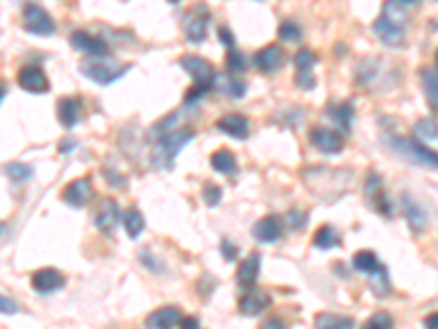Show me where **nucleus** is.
<instances>
[{
    "label": "nucleus",
    "mask_w": 438,
    "mask_h": 329,
    "mask_svg": "<svg viewBox=\"0 0 438 329\" xmlns=\"http://www.w3.org/2000/svg\"><path fill=\"white\" fill-rule=\"evenodd\" d=\"M303 178L316 198L325 200V202H333L349 191L353 173L349 169L338 167H309L303 171Z\"/></svg>",
    "instance_id": "nucleus-1"
},
{
    "label": "nucleus",
    "mask_w": 438,
    "mask_h": 329,
    "mask_svg": "<svg viewBox=\"0 0 438 329\" xmlns=\"http://www.w3.org/2000/svg\"><path fill=\"white\" fill-rule=\"evenodd\" d=\"M382 140H384V145L401 160L417 164V167H425V169H438V151L430 149L428 145H423L421 138H404L397 134H384Z\"/></svg>",
    "instance_id": "nucleus-2"
},
{
    "label": "nucleus",
    "mask_w": 438,
    "mask_h": 329,
    "mask_svg": "<svg viewBox=\"0 0 438 329\" xmlns=\"http://www.w3.org/2000/svg\"><path fill=\"white\" fill-rule=\"evenodd\" d=\"M406 22H408L406 9L397 0H386L382 16L373 22V31L384 44L399 46L406 40Z\"/></svg>",
    "instance_id": "nucleus-3"
},
{
    "label": "nucleus",
    "mask_w": 438,
    "mask_h": 329,
    "mask_svg": "<svg viewBox=\"0 0 438 329\" xmlns=\"http://www.w3.org/2000/svg\"><path fill=\"white\" fill-rule=\"evenodd\" d=\"M195 136L193 130H188V127H184V130H171L167 134H162L160 138H156V145H153L151 149V164L156 169H171L173 167V162L177 158V151H180L186 143H191Z\"/></svg>",
    "instance_id": "nucleus-4"
},
{
    "label": "nucleus",
    "mask_w": 438,
    "mask_h": 329,
    "mask_svg": "<svg viewBox=\"0 0 438 329\" xmlns=\"http://www.w3.org/2000/svg\"><path fill=\"white\" fill-rule=\"evenodd\" d=\"M129 68H132V64H121V62H116L114 57L101 55V57H92V60L81 62L79 73L88 77L90 81H94V84L108 86L112 81L121 79Z\"/></svg>",
    "instance_id": "nucleus-5"
},
{
    "label": "nucleus",
    "mask_w": 438,
    "mask_h": 329,
    "mask_svg": "<svg viewBox=\"0 0 438 329\" xmlns=\"http://www.w3.org/2000/svg\"><path fill=\"white\" fill-rule=\"evenodd\" d=\"M22 27L33 35H40V38H51L55 33V20L38 3L29 0V3L22 5Z\"/></svg>",
    "instance_id": "nucleus-6"
},
{
    "label": "nucleus",
    "mask_w": 438,
    "mask_h": 329,
    "mask_svg": "<svg viewBox=\"0 0 438 329\" xmlns=\"http://www.w3.org/2000/svg\"><path fill=\"white\" fill-rule=\"evenodd\" d=\"M208 22H210V14H208V7L206 5H195L188 9V14L184 18V35L188 42L199 44L206 40V29H208Z\"/></svg>",
    "instance_id": "nucleus-7"
},
{
    "label": "nucleus",
    "mask_w": 438,
    "mask_h": 329,
    "mask_svg": "<svg viewBox=\"0 0 438 329\" xmlns=\"http://www.w3.org/2000/svg\"><path fill=\"white\" fill-rule=\"evenodd\" d=\"M309 140L311 145L322 151V154H340L342 149H344V138H342L340 132L336 130H329V127H322V125H314L309 130Z\"/></svg>",
    "instance_id": "nucleus-8"
},
{
    "label": "nucleus",
    "mask_w": 438,
    "mask_h": 329,
    "mask_svg": "<svg viewBox=\"0 0 438 329\" xmlns=\"http://www.w3.org/2000/svg\"><path fill=\"white\" fill-rule=\"evenodd\" d=\"M18 86L22 90L31 92V95H44V92H49L51 84H49V77L44 75V70L40 66H33L27 64L18 70Z\"/></svg>",
    "instance_id": "nucleus-9"
},
{
    "label": "nucleus",
    "mask_w": 438,
    "mask_h": 329,
    "mask_svg": "<svg viewBox=\"0 0 438 329\" xmlns=\"http://www.w3.org/2000/svg\"><path fill=\"white\" fill-rule=\"evenodd\" d=\"M180 66L186 70L188 75H191V79L195 81V84L210 86V90H212V79H215V70H212V66L204 60V57L193 55V53H186V55L180 57Z\"/></svg>",
    "instance_id": "nucleus-10"
},
{
    "label": "nucleus",
    "mask_w": 438,
    "mask_h": 329,
    "mask_svg": "<svg viewBox=\"0 0 438 329\" xmlns=\"http://www.w3.org/2000/svg\"><path fill=\"white\" fill-rule=\"evenodd\" d=\"M118 222H123L121 211H118V202L112 198H103L99 209H97V213H94V226L110 237V235L116 231Z\"/></svg>",
    "instance_id": "nucleus-11"
},
{
    "label": "nucleus",
    "mask_w": 438,
    "mask_h": 329,
    "mask_svg": "<svg viewBox=\"0 0 438 329\" xmlns=\"http://www.w3.org/2000/svg\"><path fill=\"white\" fill-rule=\"evenodd\" d=\"M92 193H94V189H92V180L88 178V176H84V178L70 180V182L64 187L62 200H64V202H66L68 206L81 209V206H86V204L90 202Z\"/></svg>",
    "instance_id": "nucleus-12"
},
{
    "label": "nucleus",
    "mask_w": 438,
    "mask_h": 329,
    "mask_svg": "<svg viewBox=\"0 0 438 329\" xmlns=\"http://www.w3.org/2000/svg\"><path fill=\"white\" fill-rule=\"evenodd\" d=\"M254 66L265 75H274L285 66V51L278 44H267L254 53Z\"/></svg>",
    "instance_id": "nucleus-13"
},
{
    "label": "nucleus",
    "mask_w": 438,
    "mask_h": 329,
    "mask_svg": "<svg viewBox=\"0 0 438 329\" xmlns=\"http://www.w3.org/2000/svg\"><path fill=\"white\" fill-rule=\"evenodd\" d=\"M64 284H66L64 275L55 268H40L31 277V288L40 292V295H53V292L62 290Z\"/></svg>",
    "instance_id": "nucleus-14"
},
{
    "label": "nucleus",
    "mask_w": 438,
    "mask_h": 329,
    "mask_svg": "<svg viewBox=\"0 0 438 329\" xmlns=\"http://www.w3.org/2000/svg\"><path fill=\"white\" fill-rule=\"evenodd\" d=\"M70 46H73L75 51L92 55V57L108 55V51H110L108 44H105L101 38H97V35H92L88 31H79V29L70 33Z\"/></svg>",
    "instance_id": "nucleus-15"
},
{
    "label": "nucleus",
    "mask_w": 438,
    "mask_h": 329,
    "mask_svg": "<svg viewBox=\"0 0 438 329\" xmlns=\"http://www.w3.org/2000/svg\"><path fill=\"white\" fill-rule=\"evenodd\" d=\"M382 77V62L377 57H364V60L355 68V86L358 88H375L377 79Z\"/></svg>",
    "instance_id": "nucleus-16"
},
{
    "label": "nucleus",
    "mask_w": 438,
    "mask_h": 329,
    "mask_svg": "<svg viewBox=\"0 0 438 329\" xmlns=\"http://www.w3.org/2000/svg\"><path fill=\"white\" fill-rule=\"evenodd\" d=\"M215 127L219 132L228 134L232 138H239V140H245L250 136V121H248L243 114H237V112L219 116L215 121Z\"/></svg>",
    "instance_id": "nucleus-17"
},
{
    "label": "nucleus",
    "mask_w": 438,
    "mask_h": 329,
    "mask_svg": "<svg viewBox=\"0 0 438 329\" xmlns=\"http://www.w3.org/2000/svg\"><path fill=\"white\" fill-rule=\"evenodd\" d=\"M252 235L261 244H274L283 237V220L278 215H265L252 226Z\"/></svg>",
    "instance_id": "nucleus-18"
},
{
    "label": "nucleus",
    "mask_w": 438,
    "mask_h": 329,
    "mask_svg": "<svg viewBox=\"0 0 438 329\" xmlns=\"http://www.w3.org/2000/svg\"><path fill=\"white\" fill-rule=\"evenodd\" d=\"M270 305H272V297L265 290H256V288L243 290V297L239 299V310L243 316H256L265 312Z\"/></svg>",
    "instance_id": "nucleus-19"
},
{
    "label": "nucleus",
    "mask_w": 438,
    "mask_h": 329,
    "mask_svg": "<svg viewBox=\"0 0 438 329\" xmlns=\"http://www.w3.org/2000/svg\"><path fill=\"white\" fill-rule=\"evenodd\" d=\"M401 209H404V215L414 233H423L428 229V213L410 193H401Z\"/></svg>",
    "instance_id": "nucleus-20"
},
{
    "label": "nucleus",
    "mask_w": 438,
    "mask_h": 329,
    "mask_svg": "<svg viewBox=\"0 0 438 329\" xmlns=\"http://www.w3.org/2000/svg\"><path fill=\"white\" fill-rule=\"evenodd\" d=\"M81 112H84V105H81L77 97H64L57 101V121L62 123L66 130H73L81 121Z\"/></svg>",
    "instance_id": "nucleus-21"
},
{
    "label": "nucleus",
    "mask_w": 438,
    "mask_h": 329,
    "mask_svg": "<svg viewBox=\"0 0 438 329\" xmlns=\"http://www.w3.org/2000/svg\"><path fill=\"white\" fill-rule=\"evenodd\" d=\"M327 116L336 123V127L340 132H349L353 119H355V108L351 101H333L327 105Z\"/></svg>",
    "instance_id": "nucleus-22"
},
{
    "label": "nucleus",
    "mask_w": 438,
    "mask_h": 329,
    "mask_svg": "<svg viewBox=\"0 0 438 329\" xmlns=\"http://www.w3.org/2000/svg\"><path fill=\"white\" fill-rule=\"evenodd\" d=\"M182 321V312L180 308H175V305H164V308L153 310L147 319L145 325L153 327V329H162V327H173V325H180Z\"/></svg>",
    "instance_id": "nucleus-23"
},
{
    "label": "nucleus",
    "mask_w": 438,
    "mask_h": 329,
    "mask_svg": "<svg viewBox=\"0 0 438 329\" xmlns=\"http://www.w3.org/2000/svg\"><path fill=\"white\" fill-rule=\"evenodd\" d=\"M259 268H261V255L259 253H250L241 262L239 270H237V281H239V286L243 290L254 288L256 279H259Z\"/></svg>",
    "instance_id": "nucleus-24"
},
{
    "label": "nucleus",
    "mask_w": 438,
    "mask_h": 329,
    "mask_svg": "<svg viewBox=\"0 0 438 329\" xmlns=\"http://www.w3.org/2000/svg\"><path fill=\"white\" fill-rule=\"evenodd\" d=\"M212 90L217 92V95H223V97H230V99H241L245 95V81H239L237 77H230V75H215V79H212Z\"/></svg>",
    "instance_id": "nucleus-25"
},
{
    "label": "nucleus",
    "mask_w": 438,
    "mask_h": 329,
    "mask_svg": "<svg viewBox=\"0 0 438 329\" xmlns=\"http://www.w3.org/2000/svg\"><path fill=\"white\" fill-rule=\"evenodd\" d=\"M421 81L428 95V103L434 110H438V66H425L421 68Z\"/></svg>",
    "instance_id": "nucleus-26"
},
{
    "label": "nucleus",
    "mask_w": 438,
    "mask_h": 329,
    "mask_svg": "<svg viewBox=\"0 0 438 329\" xmlns=\"http://www.w3.org/2000/svg\"><path fill=\"white\" fill-rule=\"evenodd\" d=\"M342 244V235L333 229V226H320L316 231L314 235V246L316 248H320V251H331V248H336V246Z\"/></svg>",
    "instance_id": "nucleus-27"
},
{
    "label": "nucleus",
    "mask_w": 438,
    "mask_h": 329,
    "mask_svg": "<svg viewBox=\"0 0 438 329\" xmlns=\"http://www.w3.org/2000/svg\"><path fill=\"white\" fill-rule=\"evenodd\" d=\"M182 116H184V108L171 112L169 116H164V119H160L158 123H153V125L149 127L147 136H149V138H160L162 134H167V132H171V130H177V123L182 121Z\"/></svg>",
    "instance_id": "nucleus-28"
},
{
    "label": "nucleus",
    "mask_w": 438,
    "mask_h": 329,
    "mask_svg": "<svg viewBox=\"0 0 438 329\" xmlns=\"http://www.w3.org/2000/svg\"><path fill=\"white\" fill-rule=\"evenodd\" d=\"M210 164L217 173L232 176L237 171V158L230 149H217L215 154L210 156Z\"/></svg>",
    "instance_id": "nucleus-29"
},
{
    "label": "nucleus",
    "mask_w": 438,
    "mask_h": 329,
    "mask_svg": "<svg viewBox=\"0 0 438 329\" xmlns=\"http://www.w3.org/2000/svg\"><path fill=\"white\" fill-rule=\"evenodd\" d=\"M316 327L320 329H351L355 327V321L351 319V316H342V314H318L316 316Z\"/></svg>",
    "instance_id": "nucleus-30"
},
{
    "label": "nucleus",
    "mask_w": 438,
    "mask_h": 329,
    "mask_svg": "<svg viewBox=\"0 0 438 329\" xmlns=\"http://www.w3.org/2000/svg\"><path fill=\"white\" fill-rule=\"evenodd\" d=\"M380 259L373 251H358L353 255V268L362 275H373L377 268H380Z\"/></svg>",
    "instance_id": "nucleus-31"
},
{
    "label": "nucleus",
    "mask_w": 438,
    "mask_h": 329,
    "mask_svg": "<svg viewBox=\"0 0 438 329\" xmlns=\"http://www.w3.org/2000/svg\"><path fill=\"white\" fill-rule=\"evenodd\" d=\"M123 226H125V233L129 235L132 240H136L140 233L145 231V217L143 213H140L138 209H127L123 213Z\"/></svg>",
    "instance_id": "nucleus-32"
},
{
    "label": "nucleus",
    "mask_w": 438,
    "mask_h": 329,
    "mask_svg": "<svg viewBox=\"0 0 438 329\" xmlns=\"http://www.w3.org/2000/svg\"><path fill=\"white\" fill-rule=\"evenodd\" d=\"M414 136L421 140H436L438 138V121L434 116H428V119H419L414 123Z\"/></svg>",
    "instance_id": "nucleus-33"
},
{
    "label": "nucleus",
    "mask_w": 438,
    "mask_h": 329,
    "mask_svg": "<svg viewBox=\"0 0 438 329\" xmlns=\"http://www.w3.org/2000/svg\"><path fill=\"white\" fill-rule=\"evenodd\" d=\"M5 173H7V178L14 182H27L33 178V167L27 162H9V164H5Z\"/></svg>",
    "instance_id": "nucleus-34"
},
{
    "label": "nucleus",
    "mask_w": 438,
    "mask_h": 329,
    "mask_svg": "<svg viewBox=\"0 0 438 329\" xmlns=\"http://www.w3.org/2000/svg\"><path fill=\"white\" fill-rule=\"evenodd\" d=\"M138 262L143 264L151 275H156V277L164 275V264L158 259V257H153V253L149 248H140L138 251Z\"/></svg>",
    "instance_id": "nucleus-35"
},
{
    "label": "nucleus",
    "mask_w": 438,
    "mask_h": 329,
    "mask_svg": "<svg viewBox=\"0 0 438 329\" xmlns=\"http://www.w3.org/2000/svg\"><path fill=\"white\" fill-rule=\"evenodd\" d=\"M364 193L366 198H369V202L373 204L377 195L384 193V187H382V176L375 173V171H369V176H366L364 180Z\"/></svg>",
    "instance_id": "nucleus-36"
},
{
    "label": "nucleus",
    "mask_w": 438,
    "mask_h": 329,
    "mask_svg": "<svg viewBox=\"0 0 438 329\" xmlns=\"http://www.w3.org/2000/svg\"><path fill=\"white\" fill-rule=\"evenodd\" d=\"M373 279V290L375 295L380 297H388L390 295V284H388V270L384 266H380L373 275H369Z\"/></svg>",
    "instance_id": "nucleus-37"
},
{
    "label": "nucleus",
    "mask_w": 438,
    "mask_h": 329,
    "mask_svg": "<svg viewBox=\"0 0 438 329\" xmlns=\"http://www.w3.org/2000/svg\"><path fill=\"white\" fill-rule=\"evenodd\" d=\"M278 38L283 42H298L303 38V29L296 25L294 20H285V22H281V27H278Z\"/></svg>",
    "instance_id": "nucleus-38"
},
{
    "label": "nucleus",
    "mask_w": 438,
    "mask_h": 329,
    "mask_svg": "<svg viewBox=\"0 0 438 329\" xmlns=\"http://www.w3.org/2000/svg\"><path fill=\"white\" fill-rule=\"evenodd\" d=\"M318 64V55L311 49H303L294 55V66L296 70H311Z\"/></svg>",
    "instance_id": "nucleus-39"
},
{
    "label": "nucleus",
    "mask_w": 438,
    "mask_h": 329,
    "mask_svg": "<svg viewBox=\"0 0 438 329\" xmlns=\"http://www.w3.org/2000/svg\"><path fill=\"white\" fill-rule=\"evenodd\" d=\"M226 66H228V70H230L232 75L243 73V70L248 68L243 53L237 51V49H228V53H226Z\"/></svg>",
    "instance_id": "nucleus-40"
},
{
    "label": "nucleus",
    "mask_w": 438,
    "mask_h": 329,
    "mask_svg": "<svg viewBox=\"0 0 438 329\" xmlns=\"http://www.w3.org/2000/svg\"><path fill=\"white\" fill-rule=\"evenodd\" d=\"M366 329H373V327H380V329H390L393 327V316H390L388 312H377L373 314L369 321L364 323Z\"/></svg>",
    "instance_id": "nucleus-41"
},
{
    "label": "nucleus",
    "mask_w": 438,
    "mask_h": 329,
    "mask_svg": "<svg viewBox=\"0 0 438 329\" xmlns=\"http://www.w3.org/2000/svg\"><path fill=\"white\" fill-rule=\"evenodd\" d=\"M210 90V86H202V84H193L186 90L184 95V105H195L197 101H202L206 97V92Z\"/></svg>",
    "instance_id": "nucleus-42"
},
{
    "label": "nucleus",
    "mask_w": 438,
    "mask_h": 329,
    "mask_svg": "<svg viewBox=\"0 0 438 329\" xmlns=\"http://www.w3.org/2000/svg\"><path fill=\"white\" fill-rule=\"evenodd\" d=\"M285 220H287V224H289V229L292 231H303L305 226H307V213L305 211H298V209H292L289 213L285 215Z\"/></svg>",
    "instance_id": "nucleus-43"
},
{
    "label": "nucleus",
    "mask_w": 438,
    "mask_h": 329,
    "mask_svg": "<svg viewBox=\"0 0 438 329\" xmlns=\"http://www.w3.org/2000/svg\"><path fill=\"white\" fill-rule=\"evenodd\" d=\"M202 198H204V202H206L208 206H217L219 200H221V189H219L217 184L206 182L204 189H202Z\"/></svg>",
    "instance_id": "nucleus-44"
},
{
    "label": "nucleus",
    "mask_w": 438,
    "mask_h": 329,
    "mask_svg": "<svg viewBox=\"0 0 438 329\" xmlns=\"http://www.w3.org/2000/svg\"><path fill=\"white\" fill-rule=\"evenodd\" d=\"M294 81H296V88H300V90H314L316 88V77L311 75V70H298Z\"/></svg>",
    "instance_id": "nucleus-45"
},
{
    "label": "nucleus",
    "mask_w": 438,
    "mask_h": 329,
    "mask_svg": "<svg viewBox=\"0 0 438 329\" xmlns=\"http://www.w3.org/2000/svg\"><path fill=\"white\" fill-rule=\"evenodd\" d=\"M221 253H223V257H226V262H234L237 255H239V248H237L230 240H223L221 242Z\"/></svg>",
    "instance_id": "nucleus-46"
},
{
    "label": "nucleus",
    "mask_w": 438,
    "mask_h": 329,
    "mask_svg": "<svg viewBox=\"0 0 438 329\" xmlns=\"http://www.w3.org/2000/svg\"><path fill=\"white\" fill-rule=\"evenodd\" d=\"M217 38H219V42L223 46H226V49H234V38H232V33H230L228 27H219L217 29Z\"/></svg>",
    "instance_id": "nucleus-47"
},
{
    "label": "nucleus",
    "mask_w": 438,
    "mask_h": 329,
    "mask_svg": "<svg viewBox=\"0 0 438 329\" xmlns=\"http://www.w3.org/2000/svg\"><path fill=\"white\" fill-rule=\"evenodd\" d=\"M103 176H105V180H108L110 184H114V187H118V189H123V187L127 184V178H125V176H118L116 171L110 173V169H103Z\"/></svg>",
    "instance_id": "nucleus-48"
},
{
    "label": "nucleus",
    "mask_w": 438,
    "mask_h": 329,
    "mask_svg": "<svg viewBox=\"0 0 438 329\" xmlns=\"http://www.w3.org/2000/svg\"><path fill=\"white\" fill-rule=\"evenodd\" d=\"M59 154H70V151H75L77 149V140L75 138H64V140H59Z\"/></svg>",
    "instance_id": "nucleus-49"
},
{
    "label": "nucleus",
    "mask_w": 438,
    "mask_h": 329,
    "mask_svg": "<svg viewBox=\"0 0 438 329\" xmlns=\"http://www.w3.org/2000/svg\"><path fill=\"white\" fill-rule=\"evenodd\" d=\"M0 303H3V314H16V303L9 301L7 297L0 299Z\"/></svg>",
    "instance_id": "nucleus-50"
},
{
    "label": "nucleus",
    "mask_w": 438,
    "mask_h": 329,
    "mask_svg": "<svg viewBox=\"0 0 438 329\" xmlns=\"http://www.w3.org/2000/svg\"><path fill=\"white\" fill-rule=\"evenodd\" d=\"M180 325H182V327H188V329H195V327H199V321L193 319V316H182Z\"/></svg>",
    "instance_id": "nucleus-51"
},
{
    "label": "nucleus",
    "mask_w": 438,
    "mask_h": 329,
    "mask_svg": "<svg viewBox=\"0 0 438 329\" xmlns=\"http://www.w3.org/2000/svg\"><path fill=\"white\" fill-rule=\"evenodd\" d=\"M425 323V327H432V329H438V312L436 314H430L428 319L423 321Z\"/></svg>",
    "instance_id": "nucleus-52"
},
{
    "label": "nucleus",
    "mask_w": 438,
    "mask_h": 329,
    "mask_svg": "<svg viewBox=\"0 0 438 329\" xmlns=\"http://www.w3.org/2000/svg\"><path fill=\"white\" fill-rule=\"evenodd\" d=\"M263 327H285V323L283 321H278V319H270Z\"/></svg>",
    "instance_id": "nucleus-53"
},
{
    "label": "nucleus",
    "mask_w": 438,
    "mask_h": 329,
    "mask_svg": "<svg viewBox=\"0 0 438 329\" xmlns=\"http://www.w3.org/2000/svg\"><path fill=\"white\" fill-rule=\"evenodd\" d=\"M401 3H406V5H417L419 0H401Z\"/></svg>",
    "instance_id": "nucleus-54"
},
{
    "label": "nucleus",
    "mask_w": 438,
    "mask_h": 329,
    "mask_svg": "<svg viewBox=\"0 0 438 329\" xmlns=\"http://www.w3.org/2000/svg\"><path fill=\"white\" fill-rule=\"evenodd\" d=\"M169 3H171V5H177V3H180V0H169Z\"/></svg>",
    "instance_id": "nucleus-55"
},
{
    "label": "nucleus",
    "mask_w": 438,
    "mask_h": 329,
    "mask_svg": "<svg viewBox=\"0 0 438 329\" xmlns=\"http://www.w3.org/2000/svg\"><path fill=\"white\" fill-rule=\"evenodd\" d=\"M434 60H436V66H438V51H436V55H434Z\"/></svg>",
    "instance_id": "nucleus-56"
}]
</instances>
